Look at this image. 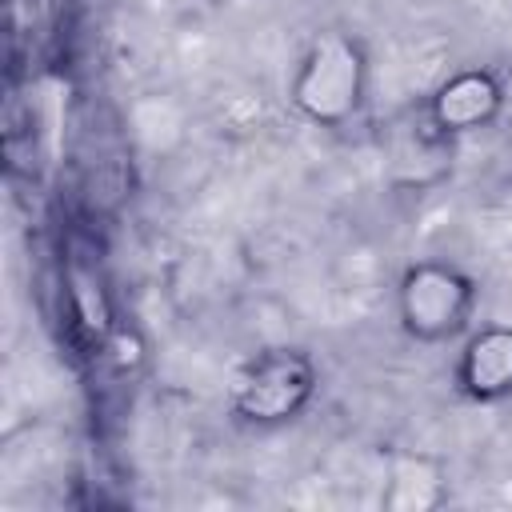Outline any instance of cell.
<instances>
[{
  "instance_id": "1",
  "label": "cell",
  "mask_w": 512,
  "mask_h": 512,
  "mask_svg": "<svg viewBox=\"0 0 512 512\" xmlns=\"http://www.w3.org/2000/svg\"><path fill=\"white\" fill-rule=\"evenodd\" d=\"M368 100V48L344 28L316 32L288 80L292 112L312 128H344L360 116Z\"/></svg>"
},
{
  "instance_id": "2",
  "label": "cell",
  "mask_w": 512,
  "mask_h": 512,
  "mask_svg": "<svg viewBox=\"0 0 512 512\" xmlns=\"http://www.w3.org/2000/svg\"><path fill=\"white\" fill-rule=\"evenodd\" d=\"M320 388V368L304 348L272 344L252 352L232 384H228V412L252 428H284L308 412Z\"/></svg>"
},
{
  "instance_id": "3",
  "label": "cell",
  "mask_w": 512,
  "mask_h": 512,
  "mask_svg": "<svg viewBox=\"0 0 512 512\" xmlns=\"http://www.w3.org/2000/svg\"><path fill=\"white\" fill-rule=\"evenodd\" d=\"M480 288L452 260H412L396 280V320L416 344H452L476 320Z\"/></svg>"
},
{
  "instance_id": "4",
  "label": "cell",
  "mask_w": 512,
  "mask_h": 512,
  "mask_svg": "<svg viewBox=\"0 0 512 512\" xmlns=\"http://www.w3.org/2000/svg\"><path fill=\"white\" fill-rule=\"evenodd\" d=\"M504 100H508L504 80L484 64H468V68L448 72L432 88L424 120L432 124V132L452 140V136H468V132L492 128L500 120V112H504Z\"/></svg>"
},
{
  "instance_id": "5",
  "label": "cell",
  "mask_w": 512,
  "mask_h": 512,
  "mask_svg": "<svg viewBox=\"0 0 512 512\" xmlns=\"http://www.w3.org/2000/svg\"><path fill=\"white\" fill-rule=\"evenodd\" d=\"M456 392L472 404L512 400V324H480L464 332L452 368Z\"/></svg>"
},
{
  "instance_id": "6",
  "label": "cell",
  "mask_w": 512,
  "mask_h": 512,
  "mask_svg": "<svg viewBox=\"0 0 512 512\" xmlns=\"http://www.w3.org/2000/svg\"><path fill=\"white\" fill-rule=\"evenodd\" d=\"M452 496V480H448V464L432 452H392L388 468H384V484H380V508L388 512H436L440 504H448Z\"/></svg>"
}]
</instances>
